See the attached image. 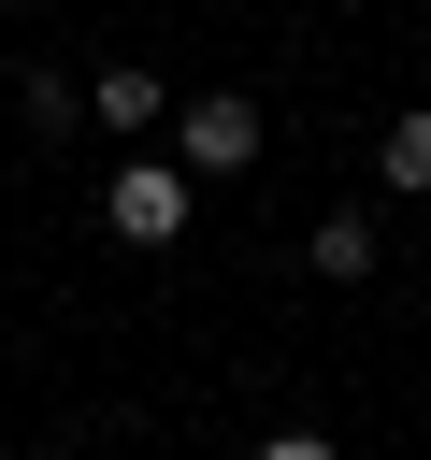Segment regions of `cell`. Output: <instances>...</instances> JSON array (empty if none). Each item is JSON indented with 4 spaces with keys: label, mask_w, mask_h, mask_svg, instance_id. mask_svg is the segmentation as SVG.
<instances>
[{
    "label": "cell",
    "mask_w": 431,
    "mask_h": 460,
    "mask_svg": "<svg viewBox=\"0 0 431 460\" xmlns=\"http://www.w3.org/2000/svg\"><path fill=\"white\" fill-rule=\"evenodd\" d=\"M374 172H388L402 201H431V115H388V144H374Z\"/></svg>",
    "instance_id": "5"
},
{
    "label": "cell",
    "mask_w": 431,
    "mask_h": 460,
    "mask_svg": "<svg viewBox=\"0 0 431 460\" xmlns=\"http://www.w3.org/2000/svg\"><path fill=\"white\" fill-rule=\"evenodd\" d=\"M417 273H431V244H417Z\"/></svg>",
    "instance_id": "7"
},
{
    "label": "cell",
    "mask_w": 431,
    "mask_h": 460,
    "mask_svg": "<svg viewBox=\"0 0 431 460\" xmlns=\"http://www.w3.org/2000/svg\"><path fill=\"white\" fill-rule=\"evenodd\" d=\"M259 460H345L330 431H259Z\"/></svg>",
    "instance_id": "6"
},
{
    "label": "cell",
    "mask_w": 431,
    "mask_h": 460,
    "mask_svg": "<svg viewBox=\"0 0 431 460\" xmlns=\"http://www.w3.org/2000/svg\"><path fill=\"white\" fill-rule=\"evenodd\" d=\"M187 216H201V172H187L172 144H129L115 187H101V230H115V244H187Z\"/></svg>",
    "instance_id": "1"
},
{
    "label": "cell",
    "mask_w": 431,
    "mask_h": 460,
    "mask_svg": "<svg viewBox=\"0 0 431 460\" xmlns=\"http://www.w3.org/2000/svg\"><path fill=\"white\" fill-rule=\"evenodd\" d=\"M86 115H101V129H129V144H172V101H158V72H101V86H86Z\"/></svg>",
    "instance_id": "3"
},
{
    "label": "cell",
    "mask_w": 431,
    "mask_h": 460,
    "mask_svg": "<svg viewBox=\"0 0 431 460\" xmlns=\"http://www.w3.org/2000/svg\"><path fill=\"white\" fill-rule=\"evenodd\" d=\"M172 158L216 187V172H259V101L244 86H201V101H172Z\"/></svg>",
    "instance_id": "2"
},
{
    "label": "cell",
    "mask_w": 431,
    "mask_h": 460,
    "mask_svg": "<svg viewBox=\"0 0 431 460\" xmlns=\"http://www.w3.org/2000/svg\"><path fill=\"white\" fill-rule=\"evenodd\" d=\"M302 259H316V288H359V273H374V216H359V201H345V216H316V230H302Z\"/></svg>",
    "instance_id": "4"
}]
</instances>
